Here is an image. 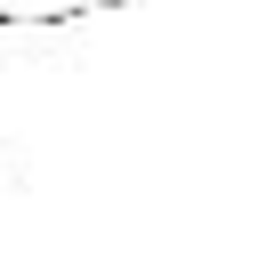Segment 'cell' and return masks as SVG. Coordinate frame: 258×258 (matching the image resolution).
<instances>
[{"label": "cell", "instance_id": "1", "mask_svg": "<svg viewBox=\"0 0 258 258\" xmlns=\"http://www.w3.org/2000/svg\"><path fill=\"white\" fill-rule=\"evenodd\" d=\"M105 8H129V0H0V24H16V32H48V24L105 16Z\"/></svg>", "mask_w": 258, "mask_h": 258}]
</instances>
